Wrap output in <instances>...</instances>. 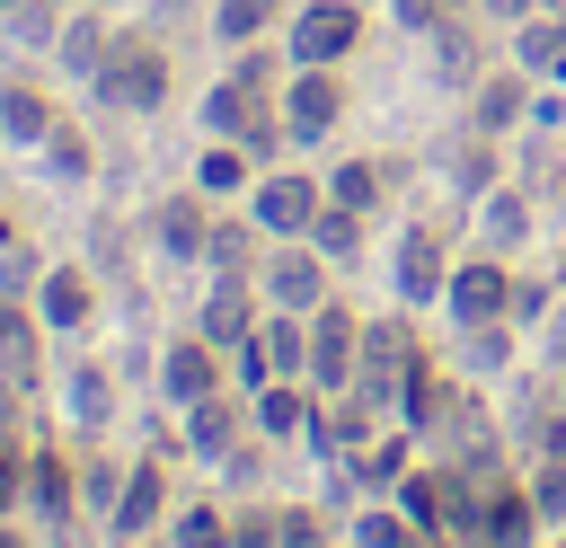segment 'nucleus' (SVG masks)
<instances>
[{
	"label": "nucleus",
	"instance_id": "a211bd4d",
	"mask_svg": "<svg viewBox=\"0 0 566 548\" xmlns=\"http://www.w3.org/2000/svg\"><path fill=\"white\" fill-rule=\"evenodd\" d=\"M27 495H35L44 513H71V468H62V451H35V460H27Z\"/></svg>",
	"mask_w": 566,
	"mask_h": 548
},
{
	"label": "nucleus",
	"instance_id": "6ab92c4d",
	"mask_svg": "<svg viewBox=\"0 0 566 548\" xmlns=\"http://www.w3.org/2000/svg\"><path fill=\"white\" fill-rule=\"evenodd\" d=\"M327 203L371 212V203H380V168H371V159H345V168H336V186H327Z\"/></svg>",
	"mask_w": 566,
	"mask_h": 548
},
{
	"label": "nucleus",
	"instance_id": "9b49d317",
	"mask_svg": "<svg viewBox=\"0 0 566 548\" xmlns=\"http://www.w3.org/2000/svg\"><path fill=\"white\" fill-rule=\"evenodd\" d=\"M159 486H168L159 468H133V477H124V495H115V530H124V539H142V530L159 521V504H168Z\"/></svg>",
	"mask_w": 566,
	"mask_h": 548
},
{
	"label": "nucleus",
	"instance_id": "bb28decb",
	"mask_svg": "<svg viewBox=\"0 0 566 548\" xmlns=\"http://www.w3.org/2000/svg\"><path fill=\"white\" fill-rule=\"evenodd\" d=\"M203 186H212V194H230V186H248V150H239V141H221V150H203Z\"/></svg>",
	"mask_w": 566,
	"mask_h": 548
},
{
	"label": "nucleus",
	"instance_id": "4be33fe9",
	"mask_svg": "<svg viewBox=\"0 0 566 548\" xmlns=\"http://www.w3.org/2000/svg\"><path fill=\"white\" fill-rule=\"evenodd\" d=\"M513 115H522V71H513V80H486V88H478V124H486V133H504Z\"/></svg>",
	"mask_w": 566,
	"mask_h": 548
},
{
	"label": "nucleus",
	"instance_id": "393cba45",
	"mask_svg": "<svg viewBox=\"0 0 566 548\" xmlns=\"http://www.w3.org/2000/svg\"><path fill=\"white\" fill-rule=\"evenodd\" d=\"M168 548H230V521L195 504V513H177V539H168Z\"/></svg>",
	"mask_w": 566,
	"mask_h": 548
},
{
	"label": "nucleus",
	"instance_id": "c85d7f7f",
	"mask_svg": "<svg viewBox=\"0 0 566 548\" xmlns=\"http://www.w3.org/2000/svg\"><path fill=\"white\" fill-rule=\"evenodd\" d=\"M203 256H212L221 274H239V265H248V230H239V221H221V230L203 239Z\"/></svg>",
	"mask_w": 566,
	"mask_h": 548
},
{
	"label": "nucleus",
	"instance_id": "c9c22d12",
	"mask_svg": "<svg viewBox=\"0 0 566 548\" xmlns=\"http://www.w3.org/2000/svg\"><path fill=\"white\" fill-rule=\"evenodd\" d=\"M18 477H27V468H18V451H9V442H0V513H9V504H18Z\"/></svg>",
	"mask_w": 566,
	"mask_h": 548
},
{
	"label": "nucleus",
	"instance_id": "c756f323",
	"mask_svg": "<svg viewBox=\"0 0 566 548\" xmlns=\"http://www.w3.org/2000/svg\"><path fill=\"white\" fill-rule=\"evenodd\" d=\"M274 548H327L318 513H274Z\"/></svg>",
	"mask_w": 566,
	"mask_h": 548
},
{
	"label": "nucleus",
	"instance_id": "f257e3e1",
	"mask_svg": "<svg viewBox=\"0 0 566 548\" xmlns=\"http://www.w3.org/2000/svg\"><path fill=\"white\" fill-rule=\"evenodd\" d=\"M203 124H212L221 141H239L248 159H265V150L283 141V115H265V53H248V62L203 97Z\"/></svg>",
	"mask_w": 566,
	"mask_h": 548
},
{
	"label": "nucleus",
	"instance_id": "5701e85b",
	"mask_svg": "<svg viewBox=\"0 0 566 548\" xmlns=\"http://www.w3.org/2000/svg\"><path fill=\"white\" fill-rule=\"evenodd\" d=\"M44 318H53V327H80V318H88V283H80V274H53V283H44Z\"/></svg>",
	"mask_w": 566,
	"mask_h": 548
},
{
	"label": "nucleus",
	"instance_id": "6e6552de",
	"mask_svg": "<svg viewBox=\"0 0 566 548\" xmlns=\"http://www.w3.org/2000/svg\"><path fill=\"white\" fill-rule=\"evenodd\" d=\"M398 292H407V301H424V292H442V239H433L424 221H416V230L398 239Z\"/></svg>",
	"mask_w": 566,
	"mask_h": 548
},
{
	"label": "nucleus",
	"instance_id": "ea45409f",
	"mask_svg": "<svg viewBox=\"0 0 566 548\" xmlns=\"http://www.w3.org/2000/svg\"><path fill=\"white\" fill-rule=\"evenodd\" d=\"M0 9H27V0H0Z\"/></svg>",
	"mask_w": 566,
	"mask_h": 548
},
{
	"label": "nucleus",
	"instance_id": "412c9836",
	"mask_svg": "<svg viewBox=\"0 0 566 548\" xmlns=\"http://www.w3.org/2000/svg\"><path fill=\"white\" fill-rule=\"evenodd\" d=\"M0 371H9V380L35 371V327H27L18 309H0Z\"/></svg>",
	"mask_w": 566,
	"mask_h": 548
},
{
	"label": "nucleus",
	"instance_id": "7ed1b4c3",
	"mask_svg": "<svg viewBox=\"0 0 566 548\" xmlns=\"http://www.w3.org/2000/svg\"><path fill=\"white\" fill-rule=\"evenodd\" d=\"M354 44H363V18H354L345 0H318V9H301V18H292V62H310V71L345 62Z\"/></svg>",
	"mask_w": 566,
	"mask_h": 548
},
{
	"label": "nucleus",
	"instance_id": "e433bc0d",
	"mask_svg": "<svg viewBox=\"0 0 566 548\" xmlns=\"http://www.w3.org/2000/svg\"><path fill=\"white\" fill-rule=\"evenodd\" d=\"M486 9H495V18H522V9H539V0H486Z\"/></svg>",
	"mask_w": 566,
	"mask_h": 548
},
{
	"label": "nucleus",
	"instance_id": "b1692460",
	"mask_svg": "<svg viewBox=\"0 0 566 548\" xmlns=\"http://www.w3.org/2000/svg\"><path fill=\"white\" fill-rule=\"evenodd\" d=\"M256 336H265V354H274V371H283V380H292V371H301V362H310V336H301V327H292V309H283V318H274V327H256Z\"/></svg>",
	"mask_w": 566,
	"mask_h": 548
},
{
	"label": "nucleus",
	"instance_id": "1a4fd4ad",
	"mask_svg": "<svg viewBox=\"0 0 566 548\" xmlns=\"http://www.w3.org/2000/svg\"><path fill=\"white\" fill-rule=\"evenodd\" d=\"M203 336H212V345H248V336H256V327H248V274H221V283H212Z\"/></svg>",
	"mask_w": 566,
	"mask_h": 548
},
{
	"label": "nucleus",
	"instance_id": "f8f14e48",
	"mask_svg": "<svg viewBox=\"0 0 566 548\" xmlns=\"http://www.w3.org/2000/svg\"><path fill=\"white\" fill-rule=\"evenodd\" d=\"M212 380H221V362H212V336L168 354V398H186V407H195V398H212Z\"/></svg>",
	"mask_w": 566,
	"mask_h": 548
},
{
	"label": "nucleus",
	"instance_id": "f3484780",
	"mask_svg": "<svg viewBox=\"0 0 566 548\" xmlns=\"http://www.w3.org/2000/svg\"><path fill=\"white\" fill-rule=\"evenodd\" d=\"M354 239H363V212H345V203H318V221H310V247H318V256H354Z\"/></svg>",
	"mask_w": 566,
	"mask_h": 548
},
{
	"label": "nucleus",
	"instance_id": "72a5a7b5",
	"mask_svg": "<svg viewBox=\"0 0 566 548\" xmlns=\"http://www.w3.org/2000/svg\"><path fill=\"white\" fill-rule=\"evenodd\" d=\"M230 548H274V513H248V521L230 530Z\"/></svg>",
	"mask_w": 566,
	"mask_h": 548
},
{
	"label": "nucleus",
	"instance_id": "423d86ee",
	"mask_svg": "<svg viewBox=\"0 0 566 548\" xmlns=\"http://www.w3.org/2000/svg\"><path fill=\"white\" fill-rule=\"evenodd\" d=\"M310 221H318V186H310V177H265V186H256V230L301 239Z\"/></svg>",
	"mask_w": 566,
	"mask_h": 548
},
{
	"label": "nucleus",
	"instance_id": "f03ea898",
	"mask_svg": "<svg viewBox=\"0 0 566 548\" xmlns=\"http://www.w3.org/2000/svg\"><path fill=\"white\" fill-rule=\"evenodd\" d=\"M88 80H97V97H106L115 115H150V106L168 97V53H159V44H106V62H97Z\"/></svg>",
	"mask_w": 566,
	"mask_h": 548
},
{
	"label": "nucleus",
	"instance_id": "20e7f679",
	"mask_svg": "<svg viewBox=\"0 0 566 548\" xmlns=\"http://www.w3.org/2000/svg\"><path fill=\"white\" fill-rule=\"evenodd\" d=\"M354 362H363L354 318H345L336 301H318V318H310V371H318V389H345V380H354Z\"/></svg>",
	"mask_w": 566,
	"mask_h": 548
},
{
	"label": "nucleus",
	"instance_id": "7c9ffc66",
	"mask_svg": "<svg viewBox=\"0 0 566 548\" xmlns=\"http://www.w3.org/2000/svg\"><path fill=\"white\" fill-rule=\"evenodd\" d=\"M531 504H539V513H566V460H539V477H531Z\"/></svg>",
	"mask_w": 566,
	"mask_h": 548
},
{
	"label": "nucleus",
	"instance_id": "dca6fc26",
	"mask_svg": "<svg viewBox=\"0 0 566 548\" xmlns=\"http://www.w3.org/2000/svg\"><path fill=\"white\" fill-rule=\"evenodd\" d=\"M522 530H531V486H495V495H486V539L513 548Z\"/></svg>",
	"mask_w": 566,
	"mask_h": 548
},
{
	"label": "nucleus",
	"instance_id": "f704fd0d",
	"mask_svg": "<svg viewBox=\"0 0 566 548\" xmlns=\"http://www.w3.org/2000/svg\"><path fill=\"white\" fill-rule=\"evenodd\" d=\"M398 18H407V27H442V18H451V0H398Z\"/></svg>",
	"mask_w": 566,
	"mask_h": 548
},
{
	"label": "nucleus",
	"instance_id": "aec40b11",
	"mask_svg": "<svg viewBox=\"0 0 566 548\" xmlns=\"http://www.w3.org/2000/svg\"><path fill=\"white\" fill-rule=\"evenodd\" d=\"M301 415H310V407H301L292 380H265V389H256V424H265V433H301Z\"/></svg>",
	"mask_w": 566,
	"mask_h": 548
},
{
	"label": "nucleus",
	"instance_id": "cd10ccee",
	"mask_svg": "<svg viewBox=\"0 0 566 548\" xmlns=\"http://www.w3.org/2000/svg\"><path fill=\"white\" fill-rule=\"evenodd\" d=\"M265 18H274V0H221V18H212V27H221L230 44H248V35L265 27Z\"/></svg>",
	"mask_w": 566,
	"mask_h": 548
},
{
	"label": "nucleus",
	"instance_id": "a878e982",
	"mask_svg": "<svg viewBox=\"0 0 566 548\" xmlns=\"http://www.w3.org/2000/svg\"><path fill=\"white\" fill-rule=\"evenodd\" d=\"M62 62H71V71H97V62H106V27H97V18H80V27L62 35Z\"/></svg>",
	"mask_w": 566,
	"mask_h": 548
},
{
	"label": "nucleus",
	"instance_id": "2f4dec72",
	"mask_svg": "<svg viewBox=\"0 0 566 548\" xmlns=\"http://www.w3.org/2000/svg\"><path fill=\"white\" fill-rule=\"evenodd\" d=\"M71 407H80V424H97L106 415V380L97 371H71Z\"/></svg>",
	"mask_w": 566,
	"mask_h": 548
},
{
	"label": "nucleus",
	"instance_id": "58836bf2",
	"mask_svg": "<svg viewBox=\"0 0 566 548\" xmlns=\"http://www.w3.org/2000/svg\"><path fill=\"white\" fill-rule=\"evenodd\" d=\"M0 548H27V539H9V530H0Z\"/></svg>",
	"mask_w": 566,
	"mask_h": 548
},
{
	"label": "nucleus",
	"instance_id": "ddd939ff",
	"mask_svg": "<svg viewBox=\"0 0 566 548\" xmlns=\"http://www.w3.org/2000/svg\"><path fill=\"white\" fill-rule=\"evenodd\" d=\"M0 133H9V141H35V133H53V106H44L27 80H9V88H0Z\"/></svg>",
	"mask_w": 566,
	"mask_h": 548
},
{
	"label": "nucleus",
	"instance_id": "4c0bfd02",
	"mask_svg": "<svg viewBox=\"0 0 566 548\" xmlns=\"http://www.w3.org/2000/svg\"><path fill=\"white\" fill-rule=\"evenodd\" d=\"M0 424H9V380H0Z\"/></svg>",
	"mask_w": 566,
	"mask_h": 548
},
{
	"label": "nucleus",
	"instance_id": "39448f33",
	"mask_svg": "<svg viewBox=\"0 0 566 548\" xmlns=\"http://www.w3.org/2000/svg\"><path fill=\"white\" fill-rule=\"evenodd\" d=\"M336 106H345V97H336V80L301 62V80L283 88V133H292V141H318V133L336 124Z\"/></svg>",
	"mask_w": 566,
	"mask_h": 548
},
{
	"label": "nucleus",
	"instance_id": "9d476101",
	"mask_svg": "<svg viewBox=\"0 0 566 548\" xmlns=\"http://www.w3.org/2000/svg\"><path fill=\"white\" fill-rule=\"evenodd\" d=\"M265 292H274V309H318V301H327L318 256H274V265H265Z\"/></svg>",
	"mask_w": 566,
	"mask_h": 548
},
{
	"label": "nucleus",
	"instance_id": "0eeeda50",
	"mask_svg": "<svg viewBox=\"0 0 566 548\" xmlns=\"http://www.w3.org/2000/svg\"><path fill=\"white\" fill-rule=\"evenodd\" d=\"M504 309H513L504 265H486V256H478V265H460V274H451V318H460V327H486V318H504Z\"/></svg>",
	"mask_w": 566,
	"mask_h": 548
},
{
	"label": "nucleus",
	"instance_id": "473e14b6",
	"mask_svg": "<svg viewBox=\"0 0 566 548\" xmlns=\"http://www.w3.org/2000/svg\"><path fill=\"white\" fill-rule=\"evenodd\" d=\"M53 168L80 177V168H88V141H80V133H53Z\"/></svg>",
	"mask_w": 566,
	"mask_h": 548
},
{
	"label": "nucleus",
	"instance_id": "2eb2a0df",
	"mask_svg": "<svg viewBox=\"0 0 566 548\" xmlns=\"http://www.w3.org/2000/svg\"><path fill=\"white\" fill-rule=\"evenodd\" d=\"M186 415H195V424H186V433H195V451H203V460H221V451H230V433H239V415H230V398L212 389V398H195Z\"/></svg>",
	"mask_w": 566,
	"mask_h": 548
},
{
	"label": "nucleus",
	"instance_id": "4468645a",
	"mask_svg": "<svg viewBox=\"0 0 566 548\" xmlns=\"http://www.w3.org/2000/svg\"><path fill=\"white\" fill-rule=\"evenodd\" d=\"M203 239H212V230H203V203L177 194V203L159 212V247H168V256H203Z\"/></svg>",
	"mask_w": 566,
	"mask_h": 548
}]
</instances>
